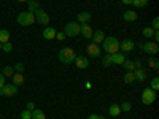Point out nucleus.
I'll list each match as a JSON object with an SVG mask.
<instances>
[{
	"label": "nucleus",
	"mask_w": 159,
	"mask_h": 119,
	"mask_svg": "<svg viewBox=\"0 0 159 119\" xmlns=\"http://www.w3.org/2000/svg\"><path fill=\"white\" fill-rule=\"evenodd\" d=\"M0 49H2V45H0Z\"/></svg>",
	"instance_id": "obj_47"
},
{
	"label": "nucleus",
	"mask_w": 159,
	"mask_h": 119,
	"mask_svg": "<svg viewBox=\"0 0 159 119\" xmlns=\"http://www.w3.org/2000/svg\"><path fill=\"white\" fill-rule=\"evenodd\" d=\"M16 2H19V3H22V2H27V0H16Z\"/></svg>",
	"instance_id": "obj_45"
},
{
	"label": "nucleus",
	"mask_w": 159,
	"mask_h": 119,
	"mask_svg": "<svg viewBox=\"0 0 159 119\" xmlns=\"http://www.w3.org/2000/svg\"><path fill=\"white\" fill-rule=\"evenodd\" d=\"M65 38H67V37H65L64 30H62V32H56V40H59V42H64Z\"/></svg>",
	"instance_id": "obj_37"
},
{
	"label": "nucleus",
	"mask_w": 159,
	"mask_h": 119,
	"mask_svg": "<svg viewBox=\"0 0 159 119\" xmlns=\"http://www.w3.org/2000/svg\"><path fill=\"white\" fill-rule=\"evenodd\" d=\"M154 32H156V30H153L151 27H143V30H142L143 37H145V38H148V40H150V38H153Z\"/></svg>",
	"instance_id": "obj_26"
},
{
	"label": "nucleus",
	"mask_w": 159,
	"mask_h": 119,
	"mask_svg": "<svg viewBox=\"0 0 159 119\" xmlns=\"http://www.w3.org/2000/svg\"><path fill=\"white\" fill-rule=\"evenodd\" d=\"M119 108H121V111L127 113V111H130V110H132V105H130L129 102H123L121 105H119Z\"/></svg>",
	"instance_id": "obj_30"
},
{
	"label": "nucleus",
	"mask_w": 159,
	"mask_h": 119,
	"mask_svg": "<svg viewBox=\"0 0 159 119\" xmlns=\"http://www.w3.org/2000/svg\"><path fill=\"white\" fill-rule=\"evenodd\" d=\"M134 65H135V70H137V68H143V64H142V60H139V59L134 60Z\"/></svg>",
	"instance_id": "obj_39"
},
{
	"label": "nucleus",
	"mask_w": 159,
	"mask_h": 119,
	"mask_svg": "<svg viewBox=\"0 0 159 119\" xmlns=\"http://www.w3.org/2000/svg\"><path fill=\"white\" fill-rule=\"evenodd\" d=\"M88 54H89L91 57H100V56H102V48H100V45H96V43L88 45Z\"/></svg>",
	"instance_id": "obj_9"
},
{
	"label": "nucleus",
	"mask_w": 159,
	"mask_h": 119,
	"mask_svg": "<svg viewBox=\"0 0 159 119\" xmlns=\"http://www.w3.org/2000/svg\"><path fill=\"white\" fill-rule=\"evenodd\" d=\"M108 114H110L111 117H118L119 114H121V108H119V105H118V103H111V105H110Z\"/></svg>",
	"instance_id": "obj_19"
},
{
	"label": "nucleus",
	"mask_w": 159,
	"mask_h": 119,
	"mask_svg": "<svg viewBox=\"0 0 159 119\" xmlns=\"http://www.w3.org/2000/svg\"><path fill=\"white\" fill-rule=\"evenodd\" d=\"M151 29L156 30V32L159 30V18H154V19H153V22H151Z\"/></svg>",
	"instance_id": "obj_36"
},
{
	"label": "nucleus",
	"mask_w": 159,
	"mask_h": 119,
	"mask_svg": "<svg viewBox=\"0 0 159 119\" xmlns=\"http://www.w3.org/2000/svg\"><path fill=\"white\" fill-rule=\"evenodd\" d=\"M150 89H153V90H157V89H159V78H157V76H154V78L151 79V86H150Z\"/></svg>",
	"instance_id": "obj_32"
},
{
	"label": "nucleus",
	"mask_w": 159,
	"mask_h": 119,
	"mask_svg": "<svg viewBox=\"0 0 159 119\" xmlns=\"http://www.w3.org/2000/svg\"><path fill=\"white\" fill-rule=\"evenodd\" d=\"M91 40H92V43H96V45H102V42L105 40V32L103 30H94Z\"/></svg>",
	"instance_id": "obj_14"
},
{
	"label": "nucleus",
	"mask_w": 159,
	"mask_h": 119,
	"mask_svg": "<svg viewBox=\"0 0 159 119\" xmlns=\"http://www.w3.org/2000/svg\"><path fill=\"white\" fill-rule=\"evenodd\" d=\"M35 21L38 22V24H42V25H48V22H49V15L46 11H43V10H37L35 11Z\"/></svg>",
	"instance_id": "obj_7"
},
{
	"label": "nucleus",
	"mask_w": 159,
	"mask_h": 119,
	"mask_svg": "<svg viewBox=\"0 0 159 119\" xmlns=\"http://www.w3.org/2000/svg\"><path fill=\"white\" fill-rule=\"evenodd\" d=\"M25 108H27L29 111H34L35 110V103L34 102H27V103H25Z\"/></svg>",
	"instance_id": "obj_38"
},
{
	"label": "nucleus",
	"mask_w": 159,
	"mask_h": 119,
	"mask_svg": "<svg viewBox=\"0 0 159 119\" xmlns=\"http://www.w3.org/2000/svg\"><path fill=\"white\" fill-rule=\"evenodd\" d=\"M57 57H59V60L64 64V65H70V64H73L75 62V57H76V54H75V51L72 49V48H62L61 51H59V54H57Z\"/></svg>",
	"instance_id": "obj_2"
},
{
	"label": "nucleus",
	"mask_w": 159,
	"mask_h": 119,
	"mask_svg": "<svg viewBox=\"0 0 159 119\" xmlns=\"http://www.w3.org/2000/svg\"><path fill=\"white\" fill-rule=\"evenodd\" d=\"M56 29L54 27H51V25H46L45 30H43V38L45 40H52V38H56Z\"/></svg>",
	"instance_id": "obj_16"
},
{
	"label": "nucleus",
	"mask_w": 159,
	"mask_h": 119,
	"mask_svg": "<svg viewBox=\"0 0 159 119\" xmlns=\"http://www.w3.org/2000/svg\"><path fill=\"white\" fill-rule=\"evenodd\" d=\"M11 81H13V84H15V86H22L24 84V75L22 73H13Z\"/></svg>",
	"instance_id": "obj_21"
},
{
	"label": "nucleus",
	"mask_w": 159,
	"mask_h": 119,
	"mask_svg": "<svg viewBox=\"0 0 159 119\" xmlns=\"http://www.w3.org/2000/svg\"><path fill=\"white\" fill-rule=\"evenodd\" d=\"M88 119H99V114H89Z\"/></svg>",
	"instance_id": "obj_42"
},
{
	"label": "nucleus",
	"mask_w": 159,
	"mask_h": 119,
	"mask_svg": "<svg viewBox=\"0 0 159 119\" xmlns=\"http://www.w3.org/2000/svg\"><path fill=\"white\" fill-rule=\"evenodd\" d=\"M35 22V15L29 11H22L18 15V24L22 25V27H27V25H32Z\"/></svg>",
	"instance_id": "obj_3"
},
{
	"label": "nucleus",
	"mask_w": 159,
	"mask_h": 119,
	"mask_svg": "<svg viewBox=\"0 0 159 119\" xmlns=\"http://www.w3.org/2000/svg\"><path fill=\"white\" fill-rule=\"evenodd\" d=\"M134 75H135V79L139 83H143L145 79H147V70L145 68H137V70H134Z\"/></svg>",
	"instance_id": "obj_18"
},
{
	"label": "nucleus",
	"mask_w": 159,
	"mask_h": 119,
	"mask_svg": "<svg viewBox=\"0 0 159 119\" xmlns=\"http://www.w3.org/2000/svg\"><path fill=\"white\" fill-rule=\"evenodd\" d=\"M157 95H156V90L150 89V87H145L142 92V103L143 105H153L156 102Z\"/></svg>",
	"instance_id": "obj_4"
},
{
	"label": "nucleus",
	"mask_w": 159,
	"mask_h": 119,
	"mask_svg": "<svg viewBox=\"0 0 159 119\" xmlns=\"http://www.w3.org/2000/svg\"><path fill=\"white\" fill-rule=\"evenodd\" d=\"M73 64L76 65V68H80V70H86V68L89 67V60H88L84 56H76Z\"/></svg>",
	"instance_id": "obj_11"
},
{
	"label": "nucleus",
	"mask_w": 159,
	"mask_h": 119,
	"mask_svg": "<svg viewBox=\"0 0 159 119\" xmlns=\"http://www.w3.org/2000/svg\"><path fill=\"white\" fill-rule=\"evenodd\" d=\"M132 5L137 8H145L148 5V0H132Z\"/></svg>",
	"instance_id": "obj_29"
},
{
	"label": "nucleus",
	"mask_w": 159,
	"mask_h": 119,
	"mask_svg": "<svg viewBox=\"0 0 159 119\" xmlns=\"http://www.w3.org/2000/svg\"><path fill=\"white\" fill-rule=\"evenodd\" d=\"M92 32H94V30L91 29V25H89V24H80V35L84 37L86 40H91Z\"/></svg>",
	"instance_id": "obj_13"
},
{
	"label": "nucleus",
	"mask_w": 159,
	"mask_h": 119,
	"mask_svg": "<svg viewBox=\"0 0 159 119\" xmlns=\"http://www.w3.org/2000/svg\"><path fill=\"white\" fill-rule=\"evenodd\" d=\"M32 119H46V116H45V113H43L42 110L35 108V110L32 111Z\"/></svg>",
	"instance_id": "obj_25"
},
{
	"label": "nucleus",
	"mask_w": 159,
	"mask_h": 119,
	"mask_svg": "<svg viewBox=\"0 0 159 119\" xmlns=\"http://www.w3.org/2000/svg\"><path fill=\"white\" fill-rule=\"evenodd\" d=\"M13 73H15V68L10 67V65H7V67L3 68V72H2V75H3L5 78H11V76H13Z\"/></svg>",
	"instance_id": "obj_28"
},
{
	"label": "nucleus",
	"mask_w": 159,
	"mask_h": 119,
	"mask_svg": "<svg viewBox=\"0 0 159 119\" xmlns=\"http://www.w3.org/2000/svg\"><path fill=\"white\" fill-rule=\"evenodd\" d=\"M148 67L157 72V68H159V60H157L156 57H150V60H148Z\"/></svg>",
	"instance_id": "obj_27"
},
{
	"label": "nucleus",
	"mask_w": 159,
	"mask_h": 119,
	"mask_svg": "<svg viewBox=\"0 0 159 119\" xmlns=\"http://www.w3.org/2000/svg\"><path fill=\"white\" fill-rule=\"evenodd\" d=\"M15 70H16V73H24V70H25V65H24L22 62H18V64L15 65Z\"/></svg>",
	"instance_id": "obj_33"
},
{
	"label": "nucleus",
	"mask_w": 159,
	"mask_h": 119,
	"mask_svg": "<svg viewBox=\"0 0 159 119\" xmlns=\"http://www.w3.org/2000/svg\"><path fill=\"white\" fill-rule=\"evenodd\" d=\"M64 33L65 37H70V38H75L80 35V22H67L64 27Z\"/></svg>",
	"instance_id": "obj_5"
},
{
	"label": "nucleus",
	"mask_w": 159,
	"mask_h": 119,
	"mask_svg": "<svg viewBox=\"0 0 159 119\" xmlns=\"http://www.w3.org/2000/svg\"><path fill=\"white\" fill-rule=\"evenodd\" d=\"M5 84H0V95H2V87H3Z\"/></svg>",
	"instance_id": "obj_44"
},
{
	"label": "nucleus",
	"mask_w": 159,
	"mask_h": 119,
	"mask_svg": "<svg viewBox=\"0 0 159 119\" xmlns=\"http://www.w3.org/2000/svg\"><path fill=\"white\" fill-rule=\"evenodd\" d=\"M18 94V86H15V84H5L3 87H2V95H5V97H15Z\"/></svg>",
	"instance_id": "obj_8"
},
{
	"label": "nucleus",
	"mask_w": 159,
	"mask_h": 119,
	"mask_svg": "<svg viewBox=\"0 0 159 119\" xmlns=\"http://www.w3.org/2000/svg\"><path fill=\"white\" fill-rule=\"evenodd\" d=\"M153 38H154V43H157V42H159V32H154Z\"/></svg>",
	"instance_id": "obj_40"
},
{
	"label": "nucleus",
	"mask_w": 159,
	"mask_h": 119,
	"mask_svg": "<svg viewBox=\"0 0 159 119\" xmlns=\"http://www.w3.org/2000/svg\"><path fill=\"white\" fill-rule=\"evenodd\" d=\"M124 60H126V52L118 51V52H115V54H111V64L113 65H123Z\"/></svg>",
	"instance_id": "obj_12"
},
{
	"label": "nucleus",
	"mask_w": 159,
	"mask_h": 119,
	"mask_svg": "<svg viewBox=\"0 0 159 119\" xmlns=\"http://www.w3.org/2000/svg\"><path fill=\"white\" fill-rule=\"evenodd\" d=\"M0 84H5V76L0 73Z\"/></svg>",
	"instance_id": "obj_43"
},
{
	"label": "nucleus",
	"mask_w": 159,
	"mask_h": 119,
	"mask_svg": "<svg viewBox=\"0 0 159 119\" xmlns=\"http://www.w3.org/2000/svg\"><path fill=\"white\" fill-rule=\"evenodd\" d=\"M102 65H103V67H110V65H113V64H111V54H107V56L103 57Z\"/></svg>",
	"instance_id": "obj_31"
},
{
	"label": "nucleus",
	"mask_w": 159,
	"mask_h": 119,
	"mask_svg": "<svg viewBox=\"0 0 159 119\" xmlns=\"http://www.w3.org/2000/svg\"><path fill=\"white\" fill-rule=\"evenodd\" d=\"M102 48L107 54H115L119 51V42L116 37H105V40L102 42Z\"/></svg>",
	"instance_id": "obj_1"
},
{
	"label": "nucleus",
	"mask_w": 159,
	"mask_h": 119,
	"mask_svg": "<svg viewBox=\"0 0 159 119\" xmlns=\"http://www.w3.org/2000/svg\"><path fill=\"white\" fill-rule=\"evenodd\" d=\"M123 19H124L126 22H134V21H137V13H135L134 10H127V11H124Z\"/></svg>",
	"instance_id": "obj_17"
},
{
	"label": "nucleus",
	"mask_w": 159,
	"mask_h": 119,
	"mask_svg": "<svg viewBox=\"0 0 159 119\" xmlns=\"http://www.w3.org/2000/svg\"><path fill=\"white\" fill-rule=\"evenodd\" d=\"M134 81H135L134 72H126V73H124V83H126V84H132Z\"/></svg>",
	"instance_id": "obj_23"
},
{
	"label": "nucleus",
	"mask_w": 159,
	"mask_h": 119,
	"mask_svg": "<svg viewBox=\"0 0 159 119\" xmlns=\"http://www.w3.org/2000/svg\"><path fill=\"white\" fill-rule=\"evenodd\" d=\"M21 119H32V111L24 110V111L21 113Z\"/></svg>",
	"instance_id": "obj_34"
},
{
	"label": "nucleus",
	"mask_w": 159,
	"mask_h": 119,
	"mask_svg": "<svg viewBox=\"0 0 159 119\" xmlns=\"http://www.w3.org/2000/svg\"><path fill=\"white\" fill-rule=\"evenodd\" d=\"M134 48H135V43L132 40H123L119 43V51L121 52H130V51H134Z\"/></svg>",
	"instance_id": "obj_10"
},
{
	"label": "nucleus",
	"mask_w": 159,
	"mask_h": 119,
	"mask_svg": "<svg viewBox=\"0 0 159 119\" xmlns=\"http://www.w3.org/2000/svg\"><path fill=\"white\" fill-rule=\"evenodd\" d=\"M91 13L89 11H81V13H78V16H76V22L80 24H89L91 21Z\"/></svg>",
	"instance_id": "obj_15"
},
{
	"label": "nucleus",
	"mask_w": 159,
	"mask_h": 119,
	"mask_svg": "<svg viewBox=\"0 0 159 119\" xmlns=\"http://www.w3.org/2000/svg\"><path fill=\"white\" fill-rule=\"evenodd\" d=\"M123 5H132V0H121Z\"/></svg>",
	"instance_id": "obj_41"
},
{
	"label": "nucleus",
	"mask_w": 159,
	"mask_h": 119,
	"mask_svg": "<svg viewBox=\"0 0 159 119\" xmlns=\"http://www.w3.org/2000/svg\"><path fill=\"white\" fill-rule=\"evenodd\" d=\"M123 67H124V70L126 72H134L135 70V65H134V60H124V64H123Z\"/></svg>",
	"instance_id": "obj_24"
},
{
	"label": "nucleus",
	"mask_w": 159,
	"mask_h": 119,
	"mask_svg": "<svg viewBox=\"0 0 159 119\" xmlns=\"http://www.w3.org/2000/svg\"><path fill=\"white\" fill-rule=\"evenodd\" d=\"M8 42H10V32L7 29H2L0 30V45L8 43Z\"/></svg>",
	"instance_id": "obj_22"
},
{
	"label": "nucleus",
	"mask_w": 159,
	"mask_h": 119,
	"mask_svg": "<svg viewBox=\"0 0 159 119\" xmlns=\"http://www.w3.org/2000/svg\"><path fill=\"white\" fill-rule=\"evenodd\" d=\"M37 10H40V2L38 0H27V11L35 15Z\"/></svg>",
	"instance_id": "obj_20"
},
{
	"label": "nucleus",
	"mask_w": 159,
	"mask_h": 119,
	"mask_svg": "<svg viewBox=\"0 0 159 119\" xmlns=\"http://www.w3.org/2000/svg\"><path fill=\"white\" fill-rule=\"evenodd\" d=\"M2 51H5V52H11L13 51V45L8 42V43H3L2 45Z\"/></svg>",
	"instance_id": "obj_35"
},
{
	"label": "nucleus",
	"mask_w": 159,
	"mask_h": 119,
	"mask_svg": "<svg viewBox=\"0 0 159 119\" xmlns=\"http://www.w3.org/2000/svg\"><path fill=\"white\" fill-rule=\"evenodd\" d=\"M139 48H142V51L147 52V54H150V56H156L159 52V45L154 43V42H147L143 45H139Z\"/></svg>",
	"instance_id": "obj_6"
},
{
	"label": "nucleus",
	"mask_w": 159,
	"mask_h": 119,
	"mask_svg": "<svg viewBox=\"0 0 159 119\" xmlns=\"http://www.w3.org/2000/svg\"><path fill=\"white\" fill-rule=\"evenodd\" d=\"M99 119H105V117H103V116H102V114H99Z\"/></svg>",
	"instance_id": "obj_46"
}]
</instances>
